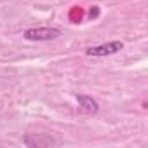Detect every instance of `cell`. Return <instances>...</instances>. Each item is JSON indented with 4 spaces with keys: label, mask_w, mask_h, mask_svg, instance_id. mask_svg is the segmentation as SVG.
<instances>
[{
    "label": "cell",
    "mask_w": 148,
    "mask_h": 148,
    "mask_svg": "<svg viewBox=\"0 0 148 148\" xmlns=\"http://www.w3.org/2000/svg\"><path fill=\"white\" fill-rule=\"evenodd\" d=\"M59 35L61 32L52 26H37V28H28L23 32V37L32 42H47V40L58 38Z\"/></svg>",
    "instance_id": "6da1fadb"
},
{
    "label": "cell",
    "mask_w": 148,
    "mask_h": 148,
    "mask_svg": "<svg viewBox=\"0 0 148 148\" xmlns=\"http://www.w3.org/2000/svg\"><path fill=\"white\" fill-rule=\"evenodd\" d=\"M122 49H124V44H122L120 40H113V42H108V44L87 47V49H86V54H87V56H92V58H103V56L117 54V52H120Z\"/></svg>",
    "instance_id": "7a4b0ae2"
},
{
    "label": "cell",
    "mask_w": 148,
    "mask_h": 148,
    "mask_svg": "<svg viewBox=\"0 0 148 148\" xmlns=\"http://www.w3.org/2000/svg\"><path fill=\"white\" fill-rule=\"evenodd\" d=\"M77 101H79L80 110H82L84 113H87V115H94V113H98V110H99L98 101H96V99H92L91 96L80 94V96H77Z\"/></svg>",
    "instance_id": "3957f363"
},
{
    "label": "cell",
    "mask_w": 148,
    "mask_h": 148,
    "mask_svg": "<svg viewBox=\"0 0 148 148\" xmlns=\"http://www.w3.org/2000/svg\"><path fill=\"white\" fill-rule=\"evenodd\" d=\"M25 145H28V146H51V145H56V141L49 136H35V139H32L28 136V138H25Z\"/></svg>",
    "instance_id": "277c9868"
},
{
    "label": "cell",
    "mask_w": 148,
    "mask_h": 148,
    "mask_svg": "<svg viewBox=\"0 0 148 148\" xmlns=\"http://www.w3.org/2000/svg\"><path fill=\"white\" fill-rule=\"evenodd\" d=\"M98 14H99V7H91V11H89V18L92 19V18H98Z\"/></svg>",
    "instance_id": "5b68a950"
}]
</instances>
